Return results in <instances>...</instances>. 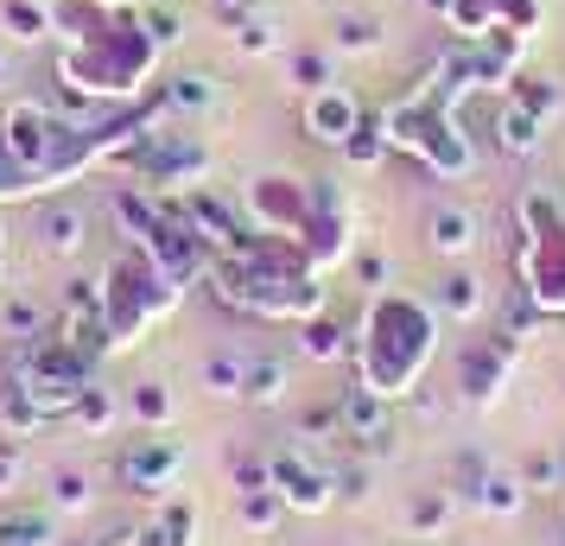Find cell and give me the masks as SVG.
Wrapping results in <instances>:
<instances>
[{"label":"cell","instance_id":"obj_1","mask_svg":"<svg viewBox=\"0 0 565 546\" xmlns=\"http://www.w3.org/2000/svg\"><path fill=\"white\" fill-rule=\"evenodd\" d=\"M159 52H166V45L147 32L140 7H115L89 39L57 45V89H64L71 108L103 115L108 103H134V96L153 83Z\"/></svg>","mask_w":565,"mask_h":546},{"label":"cell","instance_id":"obj_2","mask_svg":"<svg viewBox=\"0 0 565 546\" xmlns=\"http://www.w3.org/2000/svg\"><path fill=\"white\" fill-rule=\"evenodd\" d=\"M438 356V312L433 299H413V292H375L362 306V324L350 338V375L362 388L387 394V400H413L426 368Z\"/></svg>","mask_w":565,"mask_h":546},{"label":"cell","instance_id":"obj_3","mask_svg":"<svg viewBox=\"0 0 565 546\" xmlns=\"http://www.w3.org/2000/svg\"><path fill=\"white\" fill-rule=\"evenodd\" d=\"M382 133H387L394 153L419 159L433 179H470V172H477V147H470V133H463V115L445 108L433 71L413 83L401 103L382 108Z\"/></svg>","mask_w":565,"mask_h":546},{"label":"cell","instance_id":"obj_4","mask_svg":"<svg viewBox=\"0 0 565 546\" xmlns=\"http://www.w3.org/2000/svg\"><path fill=\"white\" fill-rule=\"evenodd\" d=\"M179 299H184V287L166 280V267H159L147 248H121V255L103 267L96 312H103V324H108V343H115V350H134Z\"/></svg>","mask_w":565,"mask_h":546},{"label":"cell","instance_id":"obj_5","mask_svg":"<svg viewBox=\"0 0 565 546\" xmlns=\"http://www.w3.org/2000/svg\"><path fill=\"white\" fill-rule=\"evenodd\" d=\"M242 210H248V229L255 235H280V242H299V248H306V229H311L306 179H292V172H260V179H248V191H242Z\"/></svg>","mask_w":565,"mask_h":546},{"label":"cell","instance_id":"obj_6","mask_svg":"<svg viewBox=\"0 0 565 546\" xmlns=\"http://www.w3.org/2000/svg\"><path fill=\"white\" fill-rule=\"evenodd\" d=\"M64 133H71V121L57 115V108L32 103V96H20V103L0 108V140H7V153H13V165L20 172H45L57 159V147H64Z\"/></svg>","mask_w":565,"mask_h":546},{"label":"cell","instance_id":"obj_7","mask_svg":"<svg viewBox=\"0 0 565 546\" xmlns=\"http://www.w3.org/2000/svg\"><path fill=\"white\" fill-rule=\"evenodd\" d=\"M514 274L527 287V306L534 312L565 318V223L559 229H534L514 242Z\"/></svg>","mask_w":565,"mask_h":546},{"label":"cell","instance_id":"obj_8","mask_svg":"<svg viewBox=\"0 0 565 546\" xmlns=\"http://www.w3.org/2000/svg\"><path fill=\"white\" fill-rule=\"evenodd\" d=\"M166 204L179 210L191 229H198V242H204L210 255H235V248L255 235V229H248V210H242V197H223V191H210V184H191V191L166 197Z\"/></svg>","mask_w":565,"mask_h":546},{"label":"cell","instance_id":"obj_9","mask_svg":"<svg viewBox=\"0 0 565 546\" xmlns=\"http://www.w3.org/2000/svg\"><path fill=\"white\" fill-rule=\"evenodd\" d=\"M179 470H184V445H172L166 432H140L115 458V483L134 495H159L166 502V490H179Z\"/></svg>","mask_w":565,"mask_h":546},{"label":"cell","instance_id":"obj_10","mask_svg":"<svg viewBox=\"0 0 565 546\" xmlns=\"http://www.w3.org/2000/svg\"><path fill=\"white\" fill-rule=\"evenodd\" d=\"M267 477H274V495H280L292 515H324L337 502V470L311 464L299 451H274L267 458Z\"/></svg>","mask_w":565,"mask_h":546},{"label":"cell","instance_id":"obj_11","mask_svg":"<svg viewBox=\"0 0 565 546\" xmlns=\"http://www.w3.org/2000/svg\"><path fill=\"white\" fill-rule=\"evenodd\" d=\"M509 363H514V338H483L458 350V388L470 407H495L509 394Z\"/></svg>","mask_w":565,"mask_h":546},{"label":"cell","instance_id":"obj_12","mask_svg":"<svg viewBox=\"0 0 565 546\" xmlns=\"http://www.w3.org/2000/svg\"><path fill=\"white\" fill-rule=\"evenodd\" d=\"M299 121H306V133L318 140V147H350V133L362 128V103L356 89H343V83H324V89H311L306 103H299Z\"/></svg>","mask_w":565,"mask_h":546},{"label":"cell","instance_id":"obj_13","mask_svg":"<svg viewBox=\"0 0 565 546\" xmlns=\"http://www.w3.org/2000/svg\"><path fill=\"white\" fill-rule=\"evenodd\" d=\"M337 419H343V432H350V439H362L369 458H382L387 439H394V400L375 394V388H362L356 375H350V388L337 394Z\"/></svg>","mask_w":565,"mask_h":546},{"label":"cell","instance_id":"obj_14","mask_svg":"<svg viewBox=\"0 0 565 546\" xmlns=\"http://www.w3.org/2000/svg\"><path fill=\"white\" fill-rule=\"evenodd\" d=\"M495 147L509 159H534L546 147V121H540L534 108H521L514 96H502L495 103Z\"/></svg>","mask_w":565,"mask_h":546},{"label":"cell","instance_id":"obj_15","mask_svg":"<svg viewBox=\"0 0 565 546\" xmlns=\"http://www.w3.org/2000/svg\"><path fill=\"white\" fill-rule=\"evenodd\" d=\"M32 235H39L45 255H83V242H89V216H83L77 204H39Z\"/></svg>","mask_w":565,"mask_h":546},{"label":"cell","instance_id":"obj_16","mask_svg":"<svg viewBox=\"0 0 565 546\" xmlns=\"http://www.w3.org/2000/svg\"><path fill=\"white\" fill-rule=\"evenodd\" d=\"M286 388H292V356H248L235 400H248V407H280Z\"/></svg>","mask_w":565,"mask_h":546},{"label":"cell","instance_id":"obj_17","mask_svg":"<svg viewBox=\"0 0 565 546\" xmlns=\"http://www.w3.org/2000/svg\"><path fill=\"white\" fill-rule=\"evenodd\" d=\"M426 248L445 260H463L470 248H477V216L463 204H438L433 210V223H426Z\"/></svg>","mask_w":565,"mask_h":546},{"label":"cell","instance_id":"obj_18","mask_svg":"<svg viewBox=\"0 0 565 546\" xmlns=\"http://www.w3.org/2000/svg\"><path fill=\"white\" fill-rule=\"evenodd\" d=\"M0 546H57V515L32 508V502H7L0 508Z\"/></svg>","mask_w":565,"mask_h":546},{"label":"cell","instance_id":"obj_19","mask_svg":"<svg viewBox=\"0 0 565 546\" xmlns=\"http://www.w3.org/2000/svg\"><path fill=\"white\" fill-rule=\"evenodd\" d=\"M121 407H128V419L140 426V432H166V426L179 419V400H172V388H166V382H134Z\"/></svg>","mask_w":565,"mask_h":546},{"label":"cell","instance_id":"obj_20","mask_svg":"<svg viewBox=\"0 0 565 546\" xmlns=\"http://www.w3.org/2000/svg\"><path fill=\"white\" fill-rule=\"evenodd\" d=\"M216 103H223V83L210 77V71H179V77L166 83V108L172 115H210Z\"/></svg>","mask_w":565,"mask_h":546},{"label":"cell","instance_id":"obj_21","mask_svg":"<svg viewBox=\"0 0 565 546\" xmlns=\"http://www.w3.org/2000/svg\"><path fill=\"white\" fill-rule=\"evenodd\" d=\"M433 312L458 318V324H470V318H483V280H477V274H451V280H438V292H433Z\"/></svg>","mask_w":565,"mask_h":546},{"label":"cell","instance_id":"obj_22","mask_svg":"<svg viewBox=\"0 0 565 546\" xmlns=\"http://www.w3.org/2000/svg\"><path fill=\"white\" fill-rule=\"evenodd\" d=\"M299 356H306V363H343V356H350V331H337L324 312L306 318V324H299Z\"/></svg>","mask_w":565,"mask_h":546},{"label":"cell","instance_id":"obj_23","mask_svg":"<svg viewBox=\"0 0 565 546\" xmlns=\"http://www.w3.org/2000/svg\"><path fill=\"white\" fill-rule=\"evenodd\" d=\"M470 502H477L483 515H514V508L527 502V483H521L514 470H495V464H489V477L477 483V495H470Z\"/></svg>","mask_w":565,"mask_h":546},{"label":"cell","instance_id":"obj_24","mask_svg":"<svg viewBox=\"0 0 565 546\" xmlns=\"http://www.w3.org/2000/svg\"><path fill=\"white\" fill-rule=\"evenodd\" d=\"M502 96H514L521 108H534V115L546 121V128H553V115L565 108V89H559V83H546V77H527V71H514Z\"/></svg>","mask_w":565,"mask_h":546},{"label":"cell","instance_id":"obj_25","mask_svg":"<svg viewBox=\"0 0 565 546\" xmlns=\"http://www.w3.org/2000/svg\"><path fill=\"white\" fill-rule=\"evenodd\" d=\"M230 26H235V52H248V57H274L280 52V26H274V13L248 7L242 20H230Z\"/></svg>","mask_w":565,"mask_h":546},{"label":"cell","instance_id":"obj_26","mask_svg":"<svg viewBox=\"0 0 565 546\" xmlns=\"http://www.w3.org/2000/svg\"><path fill=\"white\" fill-rule=\"evenodd\" d=\"M45 508L52 515H83L89 508V477L83 470H52L45 477Z\"/></svg>","mask_w":565,"mask_h":546},{"label":"cell","instance_id":"obj_27","mask_svg":"<svg viewBox=\"0 0 565 546\" xmlns=\"http://www.w3.org/2000/svg\"><path fill=\"white\" fill-rule=\"evenodd\" d=\"M121 414H128V407H121L108 388H83V400L71 407V419H77L83 432H115V426H121Z\"/></svg>","mask_w":565,"mask_h":546},{"label":"cell","instance_id":"obj_28","mask_svg":"<svg viewBox=\"0 0 565 546\" xmlns=\"http://www.w3.org/2000/svg\"><path fill=\"white\" fill-rule=\"evenodd\" d=\"M451 515H458V495H451V490H433V495H419V502H413L407 527L419 534V540H433V534H445V527H451Z\"/></svg>","mask_w":565,"mask_h":546},{"label":"cell","instance_id":"obj_29","mask_svg":"<svg viewBox=\"0 0 565 546\" xmlns=\"http://www.w3.org/2000/svg\"><path fill=\"white\" fill-rule=\"evenodd\" d=\"M495 20H502V13H495V0H451V13H445L451 39H470V45H477Z\"/></svg>","mask_w":565,"mask_h":546},{"label":"cell","instance_id":"obj_30","mask_svg":"<svg viewBox=\"0 0 565 546\" xmlns=\"http://www.w3.org/2000/svg\"><path fill=\"white\" fill-rule=\"evenodd\" d=\"M387 153H394V147H387V133H382V115H362V128L350 133L343 159H350V165H382Z\"/></svg>","mask_w":565,"mask_h":546},{"label":"cell","instance_id":"obj_31","mask_svg":"<svg viewBox=\"0 0 565 546\" xmlns=\"http://www.w3.org/2000/svg\"><path fill=\"white\" fill-rule=\"evenodd\" d=\"M7 26L13 39H52V20H45V0H7Z\"/></svg>","mask_w":565,"mask_h":546},{"label":"cell","instance_id":"obj_32","mask_svg":"<svg viewBox=\"0 0 565 546\" xmlns=\"http://www.w3.org/2000/svg\"><path fill=\"white\" fill-rule=\"evenodd\" d=\"M0 324H7V338H13V343L45 338V312H39L32 299H7V312H0Z\"/></svg>","mask_w":565,"mask_h":546},{"label":"cell","instance_id":"obj_33","mask_svg":"<svg viewBox=\"0 0 565 546\" xmlns=\"http://www.w3.org/2000/svg\"><path fill=\"white\" fill-rule=\"evenodd\" d=\"M242 363H248V356H210L204 388L216 394V400H235V394H242Z\"/></svg>","mask_w":565,"mask_h":546},{"label":"cell","instance_id":"obj_34","mask_svg":"<svg viewBox=\"0 0 565 546\" xmlns=\"http://www.w3.org/2000/svg\"><path fill=\"white\" fill-rule=\"evenodd\" d=\"M292 83H299V89H324V83H337L331 77V52H292Z\"/></svg>","mask_w":565,"mask_h":546},{"label":"cell","instance_id":"obj_35","mask_svg":"<svg viewBox=\"0 0 565 546\" xmlns=\"http://www.w3.org/2000/svg\"><path fill=\"white\" fill-rule=\"evenodd\" d=\"M280 495L274 490H255V495H242V521H248V527H255V534H274V521H280Z\"/></svg>","mask_w":565,"mask_h":546},{"label":"cell","instance_id":"obj_36","mask_svg":"<svg viewBox=\"0 0 565 546\" xmlns=\"http://www.w3.org/2000/svg\"><path fill=\"white\" fill-rule=\"evenodd\" d=\"M140 20H147V32H153L159 45H179V39H184L179 13H172V7H166V0H147V7H140Z\"/></svg>","mask_w":565,"mask_h":546},{"label":"cell","instance_id":"obj_37","mask_svg":"<svg viewBox=\"0 0 565 546\" xmlns=\"http://www.w3.org/2000/svg\"><path fill=\"white\" fill-rule=\"evenodd\" d=\"M382 32H375V20H337V39H331V52H369Z\"/></svg>","mask_w":565,"mask_h":546},{"label":"cell","instance_id":"obj_38","mask_svg":"<svg viewBox=\"0 0 565 546\" xmlns=\"http://www.w3.org/2000/svg\"><path fill=\"white\" fill-rule=\"evenodd\" d=\"M20 477H26V458H20V445H7V439H0V495H13V490H20Z\"/></svg>","mask_w":565,"mask_h":546},{"label":"cell","instance_id":"obj_39","mask_svg":"<svg viewBox=\"0 0 565 546\" xmlns=\"http://www.w3.org/2000/svg\"><path fill=\"white\" fill-rule=\"evenodd\" d=\"M337 495H350V502H362V495H369V464H356V470H337Z\"/></svg>","mask_w":565,"mask_h":546},{"label":"cell","instance_id":"obj_40","mask_svg":"<svg viewBox=\"0 0 565 546\" xmlns=\"http://www.w3.org/2000/svg\"><path fill=\"white\" fill-rule=\"evenodd\" d=\"M210 7H216V13H230V20H242L248 7H260V0H210Z\"/></svg>","mask_w":565,"mask_h":546},{"label":"cell","instance_id":"obj_41","mask_svg":"<svg viewBox=\"0 0 565 546\" xmlns=\"http://www.w3.org/2000/svg\"><path fill=\"white\" fill-rule=\"evenodd\" d=\"M103 546H159V534L147 527V534H134V540H103Z\"/></svg>","mask_w":565,"mask_h":546},{"label":"cell","instance_id":"obj_42","mask_svg":"<svg viewBox=\"0 0 565 546\" xmlns=\"http://www.w3.org/2000/svg\"><path fill=\"white\" fill-rule=\"evenodd\" d=\"M426 7H433L438 20H445V13H451V0H426Z\"/></svg>","mask_w":565,"mask_h":546},{"label":"cell","instance_id":"obj_43","mask_svg":"<svg viewBox=\"0 0 565 546\" xmlns=\"http://www.w3.org/2000/svg\"><path fill=\"white\" fill-rule=\"evenodd\" d=\"M103 7H147V0H103Z\"/></svg>","mask_w":565,"mask_h":546},{"label":"cell","instance_id":"obj_44","mask_svg":"<svg viewBox=\"0 0 565 546\" xmlns=\"http://www.w3.org/2000/svg\"><path fill=\"white\" fill-rule=\"evenodd\" d=\"M0 255H7V223H0Z\"/></svg>","mask_w":565,"mask_h":546},{"label":"cell","instance_id":"obj_45","mask_svg":"<svg viewBox=\"0 0 565 546\" xmlns=\"http://www.w3.org/2000/svg\"><path fill=\"white\" fill-rule=\"evenodd\" d=\"M0 77H7V64H0Z\"/></svg>","mask_w":565,"mask_h":546}]
</instances>
